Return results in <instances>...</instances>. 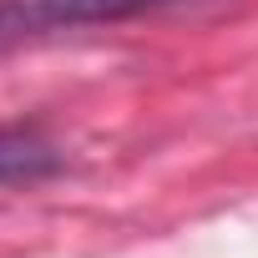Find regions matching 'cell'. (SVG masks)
<instances>
[{
	"label": "cell",
	"mask_w": 258,
	"mask_h": 258,
	"mask_svg": "<svg viewBox=\"0 0 258 258\" xmlns=\"http://www.w3.org/2000/svg\"><path fill=\"white\" fill-rule=\"evenodd\" d=\"M167 6H182V0H0V46L41 41L76 26H111V21L167 11Z\"/></svg>",
	"instance_id": "1"
},
{
	"label": "cell",
	"mask_w": 258,
	"mask_h": 258,
	"mask_svg": "<svg viewBox=\"0 0 258 258\" xmlns=\"http://www.w3.org/2000/svg\"><path fill=\"white\" fill-rule=\"evenodd\" d=\"M51 172H61V152L36 126L0 121V182H41Z\"/></svg>",
	"instance_id": "2"
}]
</instances>
